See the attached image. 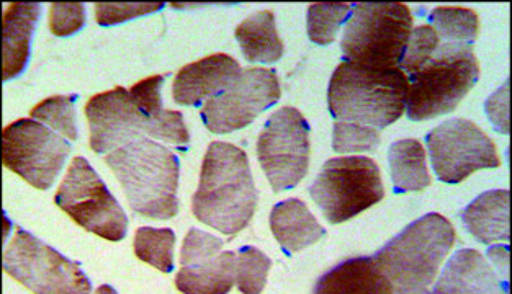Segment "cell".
Here are the masks:
<instances>
[{"label":"cell","instance_id":"1","mask_svg":"<svg viewBox=\"0 0 512 294\" xmlns=\"http://www.w3.org/2000/svg\"><path fill=\"white\" fill-rule=\"evenodd\" d=\"M257 190L248 154L234 144L213 141L203 157L192 211L200 223L236 236L256 213Z\"/></svg>","mask_w":512,"mask_h":294},{"label":"cell","instance_id":"2","mask_svg":"<svg viewBox=\"0 0 512 294\" xmlns=\"http://www.w3.org/2000/svg\"><path fill=\"white\" fill-rule=\"evenodd\" d=\"M408 90L400 67L372 69L342 61L329 82V112L344 123L385 130L406 112Z\"/></svg>","mask_w":512,"mask_h":294},{"label":"cell","instance_id":"3","mask_svg":"<svg viewBox=\"0 0 512 294\" xmlns=\"http://www.w3.org/2000/svg\"><path fill=\"white\" fill-rule=\"evenodd\" d=\"M135 213L171 219L179 211V157L151 138L136 139L105 156Z\"/></svg>","mask_w":512,"mask_h":294},{"label":"cell","instance_id":"4","mask_svg":"<svg viewBox=\"0 0 512 294\" xmlns=\"http://www.w3.org/2000/svg\"><path fill=\"white\" fill-rule=\"evenodd\" d=\"M455 237L454 226L439 213L416 219L393 237L375 255L393 286V294H431Z\"/></svg>","mask_w":512,"mask_h":294},{"label":"cell","instance_id":"5","mask_svg":"<svg viewBox=\"0 0 512 294\" xmlns=\"http://www.w3.org/2000/svg\"><path fill=\"white\" fill-rule=\"evenodd\" d=\"M406 113L409 120H431L454 112L480 79L473 46L442 41L418 71L409 74Z\"/></svg>","mask_w":512,"mask_h":294},{"label":"cell","instance_id":"6","mask_svg":"<svg viewBox=\"0 0 512 294\" xmlns=\"http://www.w3.org/2000/svg\"><path fill=\"white\" fill-rule=\"evenodd\" d=\"M413 32V15L405 4L362 2L352 5L341 48L344 59L372 69L400 67Z\"/></svg>","mask_w":512,"mask_h":294},{"label":"cell","instance_id":"7","mask_svg":"<svg viewBox=\"0 0 512 294\" xmlns=\"http://www.w3.org/2000/svg\"><path fill=\"white\" fill-rule=\"evenodd\" d=\"M310 195L331 224L346 223L383 200L377 162L364 156L336 157L323 165Z\"/></svg>","mask_w":512,"mask_h":294},{"label":"cell","instance_id":"8","mask_svg":"<svg viewBox=\"0 0 512 294\" xmlns=\"http://www.w3.org/2000/svg\"><path fill=\"white\" fill-rule=\"evenodd\" d=\"M54 203L74 223L95 236L118 242L128 232V216L104 180L84 157H76L54 195Z\"/></svg>","mask_w":512,"mask_h":294},{"label":"cell","instance_id":"9","mask_svg":"<svg viewBox=\"0 0 512 294\" xmlns=\"http://www.w3.org/2000/svg\"><path fill=\"white\" fill-rule=\"evenodd\" d=\"M4 272L35 294H90L92 283L79 263L18 228L5 249Z\"/></svg>","mask_w":512,"mask_h":294},{"label":"cell","instance_id":"10","mask_svg":"<svg viewBox=\"0 0 512 294\" xmlns=\"http://www.w3.org/2000/svg\"><path fill=\"white\" fill-rule=\"evenodd\" d=\"M310 125L297 108L283 107L265 121L257 157L275 193L297 187L310 165Z\"/></svg>","mask_w":512,"mask_h":294},{"label":"cell","instance_id":"11","mask_svg":"<svg viewBox=\"0 0 512 294\" xmlns=\"http://www.w3.org/2000/svg\"><path fill=\"white\" fill-rule=\"evenodd\" d=\"M71 144L48 126L22 118L5 126L2 159L7 169L38 190H48L64 167Z\"/></svg>","mask_w":512,"mask_h":294},{"label":"cell","instance_id":"12","mask_svg":"<svg viewBox=\"0 0 512 294\" xmlns=\"http://www.w3.org/2000/svg\"><path fill=\"white\" fill-rule=\"evenodd\" d=\"M426 141L432 167L441 182L455 185L477 170L501 165L495 143L467 118L445 121L427 134Z\"/></svg>","mask_w":512,"mask_h":294},{"label":"cell","instance_id":"13","mask_svg":"<svg viewBox=\"0 0 512 294\" xmlns=\"http://www.w3.org/2000/svg\"><path fill=\"white\" fill-rule=\"evenodd\" d=\"M280 82L274 69L249 67L223 92L202 107L203 123L215 134L233 133L251 125L267 108L280 100Z\"/></svg>","mask_w":512,"mask_h":294},{"label":"cell","instance_id":"14","mask_svg":"<svg viewBox=\"0 0 512 294\" xmlns=\"http://www.w3.org/2000/svg\"><path fill=\"white\" fill-rule=\"evenodd\" d=\"M225 242L192 228L180 250L177 290L184 294H228L236 283V252H223Z\"/></svg>","mask_w":512,"mask_h":294},{"label":"cell","instance_id":"15","mask_svg":"<svg viewBox=\"0 0 512 294\" xmlns=\"http://www.w3.org/2000/svg\"><path fill=\"white\" fill-rule=\"evenodd\" d=\"M89 121L90 149L110 154L118 147L141 138H151L153 123L138 110L130 92L117 89L90 98L86 105Z\"/></svg>","mask_w":512,"mask_h":294},{"label":"cell","instance_id":"16","mask_svg":"<svg viewBox=\"0 0 512 294\" xmlns=\"http://www.w3.org/2000/svg\"><path fill=\"white\" fill-rule=\"evenodd\" d=\"M243 71L236 59L218 53L187 64L177 72L172 95L174 102L185 107H200L220 94Z\"/></svg>","mask_w":512,"mask_h":294},{"label":"cell","instance_id":"17","mask_svg":"<svg viewBox=\"0 0 512 294\" xmlns=\"http://www.w3.org/2000/svg\"><path fill=\"white\" fill-rule=\"evenodd\" d=\"M431 294H509V280L475 249H462L445 265Z\"/></svg>","mask_w":512,"mask_h":294},{"label":"cell","instance_id":"18","mask_svg":"<svg viewBox=\"0 0 512 294\" xmlns=\"http://www.w3.org/2000/svg\"><path fill=\"white\" fill-rule=\"evenodd\" d=\"M313 294H393V286L375 257H354L324 273Z\"/></svg>","mask_w":512,"mask_h":294},{"label":"cell","instance_id":"19","mask_svg":"<svg viewBox=\"0 0 512 294\" xmlns=\"http://www.w3.org/2000/svg\"><path fill=\"white\" fill-rule=\"evenodd\" d=\"M164 76H153L136 82L128 92L138 110L153 123L151 138L187 149L190 134L185 126L184 115L162 107L161 89Z\"/></svg>","mask_w":512,"mask_h":294},{"label":"cell","instance_id":"20","mask_svg":"<svg viewBox=\"0 0 512 294\" xmlns=\"http://www.w3.org/2000/svg\"><path fill=\"white\" fill-rule=\"evenodd\" d=\"M270 229L287 255L297 254L326 236V229L298 198H288L274 206Z\"/></svg>","mask_w":512,"mask_h":294},{"label":"cell","instance_id":"21","mask_svg":"<svg viewBox=\"0 0 512 294\" xmlns=\"http://www.w3.org/2000/svg\"><path fill=\"white\" fill-rule=\"evenodd\" d=\"M41 5L15 2L10 4L4 14V81H12L20 76L28 59L32 46L33 32L40 18Z\"/></svg>","mask_w":512,"mask_h":294},{"label":"cell","instance_id":"22","mask_svg":"<svg viewBox=\"0 0 512 294\" xmlns=\"http://www.w3.org/2000/svg\"><path fill=\"white\" fill-rule=\"evenodd\" d=\"M509 200V190H490L478 196L477 200L462 211L465 228L483 244L508 242L511 239Z\"/></svg>","mask_w":512,"mask_h":294},{"label":"cell","instance_id":"23","mask_svg":"<svg viewBox=\"0 0 512 294\" xmlns=\"http://www.w3.org/2000/svg\"><path fill=\"white\" fill-rule=\"evenodd\" d=\"M234 35L244 58L251 63H275L283 56V41L277 33L272 10L252 14L239 23Z\"/></svg>","mask_w":512,"mask_h":294},{"label":"cell","instance_id":"24","mask_svg":"<svg viewBox=\"0 0 512 294\" xmlns=\"http://www.w3.org/2000/svg\"><path fill=\"white\" fill-rule=\"evenodd\" d=\"M388 161L396 193L421 192L431 185L426 151L418 139H401L391 144Z\"/></svg>","mask_w":512,"mask_h":294},{"label":"cell","instance_id":"25","mask_svg":"<svg viewBox=\"0 0 512 294\" xmlns=\"http://www.w3.org/2000/svg\"><path fill=\"white\" fill-rule=\"evenodd\" d=\"M431 27L447 43L470 45L477 41L478 14L463 7H437L429 15Z\"/></svg>","mask_w":512,"mask_h":294},{"label":"cell","instance_id":"26","mask_svg":"<svg viewBox=\"0 0 512 294\" xmlns=\"http://www.w3.org/2000/svg\"><path fill=\"white\" fill-rule=\"evenodd\" d=\"M135 255L141 262L149 263L159 272L171 273L174 270V247L176 234L167 228H140L136 231Z\"/></svg>","mask_w":512,"mask_h":294},{"label":"cell","instance_id":"27","mask_svg":"<svg viewBox=\"0 0 512 294\" xmlns=\"http://www.w3.org/2000/svg\"><path fill=\"white\" fill-rule=\"evenodd\" d=\"M352 4H313L306 12L308 36L316 45L328 46L336 40L342 23L351 17Z\"/></svg>","mask_w":512,"mask_h":294},{"label":"cell","instance_id":"28","mask_svg":"<svg viewBox=\"0 0 512 294\" xmlns=\"http://www.w3.org/2000/svg\"><path fill=\"white\" fill-rule=\"evenodd\" d=\"M74 102H76V95H54L33 107L30 116L32 120L45 123L51 130L63 134L64 138L76 141L77 123Z\"/></svg>","mask_w":512,"mask_h":294},{"label":"cell","instance_id":"29","mask_svg":"<svg viewBox=\"0 0 512 294\" xmlns=\"http://www.w3.org/2000/svg\"><path fill=\"white\" fill-rule=\"evenodd\" d=\"M272 260L252 245L236 252V285L243 294H261L267 285Z\"/></svg>","mask_w":512,"mask_h":294},{"label":"cell","instance_id":"30","mask_svg":"<svg viewBox=\"0 0 512 294\" xmlns=\"http://www.w3.org/2000/svg\"><path fill=\"white\" fill-rule=\"evenodd\" d=\"M380 131L369 126L352 125L339 121L333 128L334 151L349 152L375 151L380 146Z\"/></svg>","mask_w":512,"mask_h":294},{"label":"cell","instance_id":"31","mask_svg":"<svg viewBox=\"0 0 512 294\" xmlns=\"http://www.w3.org/2000/svg\"><path fill=\"white\" fill-rule=\"evenodd\" d=\"M164 7L162 2H146V4H95V20L102 27L118 25V23L128 22L136 17L153 14Z\"/></svg>","mask_w":512,"mask_h":294},{"label":"cell","instance_id":"32","mask_svg":"<svg viewBox=\"0 0 512 294\" xmlns=\"http://www.w3.org/2000/svg\"><path fill=\"white\" fill-rule=\"evenodd\" d=\"M86 25L84 4H51L50 30L54 36H71Z\"/></svg>","mask_w":512,"mask_h":294},{"label":"cell","instance_id":"33","mask_svg":"<svg viewBox=\"0 0 512 294\" xmlns=\"http://www.w3.org/2000/svg\"><path fill=\"white\" fill-rule=\"evenodd\" d=\"M509 81L503 85V89L498 90L495 95H491L486 103V110L490 120L495 123L499 133L509 134Z\"/></svg>","mask_w":512,"mask_h":294},{"label":"cell","instance_id":"34","mask_svg":"<svg viewBox=\"0 0 512 294\" xmlns=\"http://www.w3.org/2000/svg\"><path fill=\"white\" fill-rule=\"evenodd\" d=\"M490 255V259L495 262L493 267L496 268V272L501 275V277L509 280V249L508 247H504V245H499V247H495V249H490L488 252Z\"/></svg>","mask_w":512,"mask_h":294},{"label":"cell","instance_id":"35","mask_svg":"<svg viewBox=\"0 0 512 294\" xmlns=\"http://www.w3.org/2000/svg\"><path fill=\"white\" fill-rule=\"evenodd\" d=\"M95 294H118L110 285H102L95 290Z\"/></svg>","mask_w":512,"mask_h":294}]
</instances>
